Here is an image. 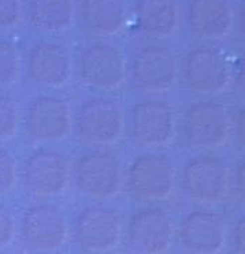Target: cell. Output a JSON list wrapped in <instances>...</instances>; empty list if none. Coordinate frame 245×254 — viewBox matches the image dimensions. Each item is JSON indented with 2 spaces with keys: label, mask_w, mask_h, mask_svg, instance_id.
<instances>
[{
  "label": "cell",
  "mask_w": 245,
  "mask_h": 254,
  "mask_svg": "<svg viewBox=\"0 0 245 254\" xmlns=\"http://www.w3.org/2000/svg\"><path fill=\"white\" fill-rule=\"evenodd\" d=\"M76 185L93 198H111L122 185L121 163L110 152L96 150L84 155L76 166Z\"/></svg>",
  "instance_id": "1"
},
{
  "label": "cell",
  "mask_w": 245,
  "mask_h": 254,
  "mask_svg": "<svg viewBox=\"0 0 245 254\" xmlns=\"http://www.w3.org/2000/svg\"><path fill=\"white\" fill-rule=\"evenodd\" d=\"M123 128L121 104L112 99L96 97L81 105L77 118L80 138L86 144H110L119 138Z\"/></svg>",
  "instance_id": "2"
},
{
  "label": "cell",
  "mask_w": 245,
  "mask_h": 254,
  "mask_svg": "<svg viewBox=\"0 0 245 254\" xmlns=\"http://www.w3.org/2000/svg\"><path fill=\"white\" fill-rule=\"evenodd\" d=\"M174 238V224L163 209L137 212L129 223L126 246L133 254H164Z\"/></svg>",
  "instance_id": "3"
},
{
  "label": "cell",
  "mask_w": 245,
  "mask_h": 254,
  "mask_svg": "<svg viewBox=\"0 0 245 254\" xmlns=\"http://www.w3.org/2000/svg\"><path fill=\"white\" fill-rule=\"evenodd\" d=\"M175 181L173 161L164 155H143L129 170V188L143 201L167 198Z\"/></svg>",
  "instance_id": "4"
},
{
  "label": "cell",
  "mask_w": 245,
  "mask_h": 254,
  "mask_svg": "<svg viewBox=\"0 0 245 254\" xmlns=\"http://www.w3.org/2000/svg\"><path fill=\"white\" fill-rule=\"evenodd\" d=\"M25 130L29 138L37 142L61 141L72 130L70 107L55 96H40L29 105Z\"/></svg>",
  "instance_id": "5"
},
{
  "label": "cell",
  "mask_w": 245,
  "mask_h": 254,
  "mask_svg": "<svg viewBox=\"0 0 245 254\" xmlns=\"http://www.w3.org/2000/svg\"><path fill=\"white\" fill-rule=\"evenodd\" d=\"M22 238L26 246L33 252H56L66 242L67 223L65 215L54 205L30 206L23 215Z\"/></svg>",
  "instance_id": "6"
},
{
  "label": "cell",
  "mask_w": 245,
  "mask_h": 254,
  "mask_svg": "<svg viewBox=\"0 0 245 254\" xmlns=\"http://www.w3.org/2000/svg\"><path fill=\"white\" fill-rule=\"evenodd\" d=\"M186 141L196 148H217L228 142L230 119L225 107L218 103H196L184 118Z\"/></svg>",
  "instance_id": "7"
},
{
  "label": "cell",
  "mask_w": 245,
  "mask_h": 254,
  "mask_svg": "<svg viewBox=\"0 0 245 254\" xmlns=\"http://www.w3.org/2000/svg\"><path fill=\"white\" fill-rule=\"evenodd\" d=\"M181 185L184 193L197 202H217L229 188V168L214 157H196L184 167Z\"/></svg>",
  "instance_id": "8"
},
{
  "label": "cell",
  "mask_w": 245,
  "mask_h": 254,
  "mask_svg": "<svg viewBox=\"0 0 245 254\" xmlns=\"http://www.w3.org/2000/svg\"><path fill=\"white\" fill-rule=\"evenodd\" d=\"M121 232V216L103 206L85 208L76 221V237L80 246L92 253L111 252L119 243Z\"/></svg>",
  "instance_id": "9"
},
{
  "label": "cell",
  "mask_w": 245,
  "mask_h": 254,
  "mask_svg": "<svg viewBox=\"0 0 245 254\" xmlns=\"http://www.w3.org/2000/svg\"><path fill=\"white\" fill-rule=\"evenodd\" d=\"M185 85L201 94L218 93L229 82V67L225 56L212 48H197L188 54L182 66Z\"/></svg>",
  "instance_id": "10"
},
{
  "label": "cell",
  "mask_w": 245,
  "mask_h": 254,
  "mask_svg": "<svg viewBox=\"0 0 245 254\" xmlns=\"http://www.w3.org/2000/svg\"><path fill=\"white\" fill-rule=\"evenodd\" d=\"M69 161L58 150H39L29 157L23 170V182L37 195L61 194L69 182Z\"/></svg>",
  "instance_id": "11"
},
{
  "label": "cell",
  "mask_w": 245,
  "mask_h": 254,
  "mask_svg": "<svg viewBox=\"0 0 245 254\" xmlns=\"http://www.w3.org/2000/svg\"><path fill=\"white\" fill-rule=\"evenodd\" d=\"M179 241L190 254L221 253L226 242L225 220L214 212H192L181 223Z\"/></svg>",
  "instance_id": "12"
},
{
  "label": "cell",
  "mask_w": 245,
  "mask_h": 254,
  "mask_svg": "<svg viewBox=\"0 0 245 254\" xmlns=\"http://www.w3.org/2000/svg\"><path fill=\"white\" fill-rule=\"evenodd\" d=\"M125 61L121 52L110 45L86 47L80 59V75L88 86L111 90L125 79Z\"/></svg>",
  "instance_id": "13"
},
{
  "label": "cell",
  "mask_w": 245,
  "mask_h": 254,
  "mask_svg": "<svg viewBox=\"0 0 245 254\" xmlns=\"http://www.w3.org/2000/svg\"><path fill=\"white\" fill-rule=\"evenodd\" d=\"M177 63L173 52L163 47H147L134 56L132 78L144 92H164L173 86Z\"/></svg>",
  "instance_id": "14"
},
{
  "label": "cell",
  "mask_w": 245,
  "mask_h": 254,
  "mask_svg": "<svg viewBox=\"0 0 245 254\" xmlns=\"http://www.w3.org/2000/svg\"><path fill=\"white\" fill-rule=\"evenodd\" d=\"M174 134V114L164 101H143L132 111V135L141 146L167 144Z\"/></svg>",
  "instance_id": "15"
},
{
  "label": "cell",
  "mask_w": 245,
  "mask_h": 254,
  "mask_svg": "<svg viewBox=\"0 0 245 254\" xmlns=\"http://www.w3.org/2000/svg\"><path fill=\"white\" fill-rule=\"evenodd\" d=\"M26 70L34 83L45 88H59L72 74L69 50L59 43H39L29 52Z\"/></svg>",
  "instance_id": "16"
},
{
  "label": "cell",
  "mask_w": 245,
  "mask_h": 254,
  "mask_svg": "<svg viewBox=\"0 0 245 254\" xmlns=\"http://www.w3.org/2000/svg\"><path fill=\"white\" fill-rule=\"evenodd\" d=\"M188 23L192 33L203 39H221L233 23L232 7L226 1L197 0L189 4Z\"/></svg>",
  "instance_id": "17"
},
{
  "label": "cell",
  "mask_w": 245,
  "mask_h": 254,
  "mask_svg": "<svg viewBox=\"0 0 245 254\" xmlns=\"http://www.w3.org/2000/svg\"><path fill=\"white\" fill-rule=\"evenodd\" d=\"M140 28L147 34L164 37L175 32L178 25V4L170 0H141L136 3Z\"/></svg>",
  "instance_id": "18"
},
{
  "label": "cell",
  "mask_w": 245,
  "mask_h": 254,
  "mask_svg": "<svg viewBox=\"0 0 245 254\" xmlns=\"http://www.w3.org/2000/svg\"><path fill=\"white\" fill-rule=\"evenodd\" d=\"M82 21L90 32L104 36L118 33L126 22V6L114 0H88L81 3Z\"/></svg>",
  "instance_id": "19"
},
{
  "label": "cell",
  "mask_w": 245,
  "mask_h": 254,
  "mask_svg": "<svg viewBox=\"0 0 245 254\" xmlns=\"http://www.w3.org/2000/svg\"><path fill=\"white\" fill-rule=\"evenodd\" d=\"M29 22L43 33H59L72 26L74 3L56 0H33L28 4Z\"/></svg>",
  "instance_id": "20"
},
{
  "label": "cell",
  "mask_w": 245,
  "mask_h": 254,
  "mask_svg": "<svg viewBox=\"0 0 245 254\" xmlns=\"http://www.w3.org/2000/svg\"><path fill=\"white\" fill-rule=\"evenodd\" d=\"M18 74V54L15 47L8 41L0 45V75L1 83H11Z\"/></svg>",
  "instance_id": "21"
},
{
  "label": "cell",
  "mask_w": 245,
  "mask_h": 254,
  "mask_svg": "<svg viewBox=\"0 0 245 254\" xmlns=\"http://www.w3.org/2000/svg\"><path fill=\"white\" fill-rule=\"evenodd\" d=\"M18 114L15 104L10 97L3 96L0 101V133L1 141L10 139L17 131Z\"/></svg>",
  "instance_id": "22"
},
{
  "label": "cell",
  "mask_w": 245,
  "mask_h": 254,
  "mask_svg": "<svg viewBox=\"0 0 245 254\" xmlns=\"http://www.w3.org/2000/svg\"><path fill=\"white\" fill-rule=\"evenodd\" d=\"M17 183V161L14 156L7 152L1 150L0 153V189L1 194L10 193Z\"/></svg>",
  "instance_id": "23"
},
{
  "label": "cell",
  "mask_w": 245,
  "mask_h": 254,
  "mask_svg": "<svg viewBox=\"0 0 245 254\" xmlns=\"http://www.w3.org/2000/svg\"><path fill=\"white\" fill-rule=\"evenodd\" d=\"M21 3L17 0H0V23L1 28H12L19 22Z\"/></svg>",
  "instance_id": "24"
},
{
  "label": "cell",
  "mask_w": 245,
  "mask_h": 254,
  "mask_svg": "<svg viewBox=\"0 0 245 254\" xmlns=\"http://www.w3.org/2000/svg\"><path fill=\"white\" fill-rule=\"evenodd\" d=\"M15 235V223L12 219L11 213L1 208L0 212V243L1 249H6L12 242Z\"/></svg>",
  "instance_id": "25"
},
{
  "label": "cell",
  "mask_w": 245,
  "mask_h": 254,
  "mask_svg": "<svg viewBox=\"0 0 245 254\" xmlns=\"http://www.w3.org/2000/svg\"><path fill=\"white\" fill-rule=\"evenodd\" d=\"M233 241L237 253L245 254V217L239 220V223L234 227Z\"/></svg>",
  "instance_id": "26"
},
{
  "label": "cell",
  "mask_w": 245,
  "mask_h": 254,
  "mask_svg": "<svg viewBox=\"0 0 245 254\" xmlns=\"http://www.w3.org/2000/svg\"><path fill=\"white\" fill-rule=\"evenodd\" d=\"M234 134L239 144L245 148V108L240 111L234 119Z\"/></svg>",
  "instance_id": "27"
},
{
  "label": "cell",
  "mask_w": 245,
  "mask_h": 254,
  "mask_svg": "<svg viewBox=\"0 0 245 254\" xmlns=\"http://www.w3.org/2000/svg\"><path fill=\"white\" fill-rule=\"evenodd\" d=\"M236 90L240 97L245 100V55L241 58L239 63V70L236 75Z\"/></svg>",
  "instance_id": "28"
},
{
  "label": "cell",
  "mask_w": 245,
  "mask_h": 254,
  "mask_svg": "<svg viewBox=\"0 0 245 254\" xmlns=\"http://www.w3.org/2000/svg\"><path fill=\"white\" fill-rule=\"evenodd\" d=\"M234 183H236V190H237V193L245 199V164L239 167V170L236 172Z\"/></svg>",
  "instance_id": "29"
},
{
  "label": "cell",
  "mask_w": 245,
  "mask_h": 254,
  "mask_svg": "<svg viewBox=\"0 0 245 254\" xmlns=\"http://www.w3.org/2000/svg\"><path fill=\"white\" fill-rule=\"evenodd\" d=\"M240 29H241V33L245 36V3L240 11Z\"/></svg>",
  "instance_id": "30"
}]
</instances>
